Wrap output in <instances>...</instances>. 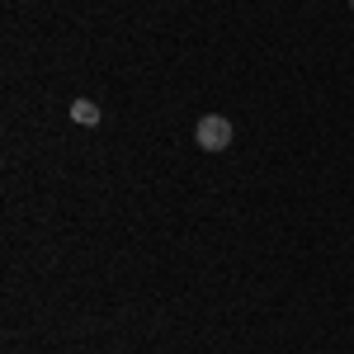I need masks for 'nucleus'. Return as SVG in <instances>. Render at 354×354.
Listing matches in <instances>:
<instances>
[{
	"mask_svg": "<svg viewBox=\"0 0 354 354\" xmlns=\"http://www.w3.org/2000/svg\"><path fill=\"white\" fill-rule=\"evenodd\" d=\"M194 142H198L203 151H227V147H232V123H227L222 113H203L198 128H194Z\"/></svg>",
	"mask_w": 354,
	"mask_h": 354,
	"instance_id": "1",
	"label": "nucleus"
},
{
	"mask_svg": "<svg viewBox=\"0 0 354 354\" xmlns=\"http://www.w3.org/2000/svg\"><path fill=\"white\" fill-rule=\"evenodd\" d=\"M71 118H76L81 128H95V123H100V104H90V100H76V104H71Z\"/></svg>",
	"mask_w": 354,
	"mask_h": 354,
	"instance_id": "2",
	"label": "nucleus"
},
{
	"mask_svg": "<svg viewBox=\"0 0 354 354\" xmlns=\"http://www.w3.org/2000/svg\"><path fill=\"white\" fill-rule=\"evenodd\" d=\"M350 5H354V0H350Z\"/></svg>",
	"mask_w": 354,
	"mask_h": 354,
	"instance_id": "3",
	"label": "nucleus"
}]
</instances>
